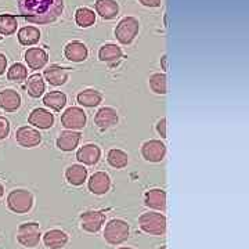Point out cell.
I'll list each match as a JSON object with an SVG mask.
<instances>
[{"mask_svg": "<svg viewBox=\"0 0 249 249\" xmlns=\"http://www.w3.org/2000/svg\"><path fill=\"white\" fill-rule=\"evenodd\" d=\"M163 68L166 70V55H163Z\"/></svg>", "mask_w": 249, "mask_h": 249, "instance_id": "cell-39", "label": "cell"}, {"mask_svg": "<svg viewBox=\"0 0 249 249\" xmlns=\"http://www.w3.org/2000/svg\"><path fill=\"white\" fill-rule=\"evenodd\" d=\"M142 231L150 235H162L166 231V217L160 212H145L139 217Z\"/></svg>", "mask_w": 249, "mask_h": 249, "instance_id": "cell-3", "label": "cell"}, {"mask_svg": "<svg viewBox=\"0 0 249 249\" xmlns=\"http://www.w3.org/2000/svg\"><path fill=\"white\" fill-rule=\"evenodd\" d=\"M10 133V122L6 119V118H3V116H0V140H3V139H6Z\"/></svg>", "mask_w": 249, "mask_h": 249, "instance_id": "cell-34", "label": "cell"}, {"mask_svg": "<svg viewBox=\"0 0 249 249\" xmlns=\"http://www.w3.org/2000/svg\"><path fill=\"white\" fill-rule=\"evenodd\" d=\"M61 124L68 130H79L86 124V112L79 107H70L61 115Z\"/></svg>", "mask_w": 249, "mask_h": 249, "instance_id": "cell-7", "label": "cell"}, {"mask_svg": "<svg viewBox=\"0 0 249 249\" xmlns=\"http://www.w3.org/2000/svg\"><path fill=\"white\" fill-rule=\"evenodd\" d=\"M16 140L21 147L32 148L42 142V134L31 126H21L16 132Z\"/></svg>", "mask_w": 249, "mask_h": 249, "instance_id": "cell-10", "label": "cell"}, {"mask_svg": "<svg viewBox=\"0 0 249 249\" xmlns=\"http://www.w3.org/2000/svg\"><path fill=\"white\" fill-rule=\"evenodd\" d=\"M145 7H160V0H139Z\"/></svg>", "mask_w": 249, "mask_h": 249, "instance_id": "cell-36", "label": "cell"}, {"mask_svg": "<svg viewBox=\"0 0 249 249\" xmlns=\"http://www.w3.org/2000/svg\"><path fill=\"white\" fill-rule=\"evenodd\" d=\"M29 124L35 126L37 129H50L54 124V115L45 108H35L28 116Z\"/></svg>", "mask_w": 249, "mask_h": 249, "instance_id": "cell-13", "label": "cell"}, {"mask_svg": "<svg viewBox=\"0 0 249 249\" xmlns=\"http://www.w3.org/2000/svg\"><path fill=\"white\" fill-rule=\"evenodd\" d=\"M7 205L10 211L18 214L28 213L34 205V196L28 190H13L7 196Z\"/></svg>", "mask_w": 249, "mask_h": 249, "instance_id": "cell-4", "label": "cell"}, {"mask_svg": "<svg viewBox=\"0 0 249 249\" xmlns=\"http://www.w3.org/2000/svg\"><path fill=\"white\" fill-rule=\"evenodd\" d=\"M158 249H168V248H166V247H160V248H158Z\"/></svg>", "mask_w": 249, "mask_h": 249, "instance_id": "cell-41", "label": "cell"}, {"mask_svg": "<svg viewBox=\"0 0 249 249\" xmlns=\"http://www.w3.org/2000/svg\"><path fill=\"white\" fill-rule=\"evenodd\" d=\"M40 227L39 223L29 222L22 223L18 227L17 240L25 248H35L40 242Z\"/></svg>", "mask_w": 249, "mask_h": 249, "instance_id": "cell-5", "label": "cell"}, {"mask_svg": "<svg viewBox=\"0 0 249 249\" xmlns=\"http://www.w3.org/2000/svg\"><path fill=\"white\" fill-rule=\"evenodd\" d=\"M65 178L71 186H82L88 180V169L85 168V165H78V163L71 165L65 170Z\"/></svg>", "mask_w": 249, "mask_h": 249, "instance_id": "cell-21", "label": "cell"}, {"mask_svg": "<svg viewBox=\"0 0 249 249\" xmlns=\"http://www.w3.org/2000/svg\"><path fill=\"white\" fill-rule=\"evenodd\" d=\"M28 78V70L25 65L19 64V62H16L13 64L7 71V79L11 80V82H17V83H21L24 80H27Z\"/></svg>", "mask_w": 249, "mask_h": 249, "instance_id": "cell-32", "label": "cell"}, {"mask_svg": "<svg viewBox=\"0 0 249 249\" xmlns=\"http://www.w3.org/2000/svg\"><path fill=\"white\" fill-rule=\"evenodd\" d=\"M0 107L6 112H14L21 107V96L16 90L6 89L0 91Z\"/></svg>", "mask_w": 249, "mask_h": 249, "instance_id": "cell-20", "label": "cell"}, {"mask_svg": "<svg viewBox=\"0 0 249 249\" xmlns=\"http://www.w3.org/2000/svg\"><path fill=\"white\" fill-rule=\"evenodd\" d=\"M157 132L162 139H166V119L165 118H160L157 122Z\"/></svg>", "mask_w": 249, "mask_h": 249, "instance_id": "cell-35", "label": "cell"}, {"mask_svg": "<svg viewBox=\"0 0 249 249\" xmlns=\"http://www.w3.org/2000/svg\"><path fill=\"white\" fill-rule=\"evenodd\" d=\"M3 194H4V187H3V184L0 183V198L3 196Z\"/></svg>", "mask_w": 249, "mask_h": 249, "instance_id": "cell-38", "label": "cell"}, {"mask_svg": "<svg viewBox=\"0 0 249 249\" xmlns=\"http://www.w3.org/2000/svg\"><path fill=\"white\" fill-rule=\"evenodd\" d=\"M18 9L25 19L35 24H50L61 16L62 0H18Z\"/></svg>", "mask_w": 249, "mask_h": 249, "instance_id": "cell-1", "label": "cell"}, {"mask_svg": "<svg viewBox=\"0 0 249 249\" xmlns=\"http://www.w3.org/2000/svg\"><path fill=\"white\" fill-rule=\"evenodd\" d=\"M139 21L134 17H124L119 21V24L115 28L116 39L122 45H129L134 40V37L139 34Z\"/></svg>", "mask_w": 249, "mask_h": 249, "instance_id": "cell-6", "label": "cell"}, {"mask_svg": "<svg viewBox=\"0 0 249 249\" xmlns=\"http://www.w3.org/2000/svg\"><path fill=\"white\" fill-rule=\"evenodd\" d=\"M107 160L112 168H115V169H124V168L127 166L129 155H127V152H124L121 148H112V150L108 151Z\"/></svg>", "mask_w": 249, "mask_h": 249, "instance_id": "cell-28", "label": "cell"}, {"mask_svg": "<svg viewBox=\"0 0 249 249\" xmlns=\"http://www.w3.org/2000/svg\"><path fill=\"white\" fill-rule=\"evenodd\" d=\"M118 249H133V248H129V247H122V248H118Z\"/></svg>", "mask_w": 249, "mask_h": 249, "instance_id": "cell-40", "label": "cell"}, {"mask_svg": "<svg viewBox=\"0 0 249 249\" xmlns=\"http://www.w3.org/2000/svg\"><path fill=\"white\" fill-rule=\"evenodd\" d=\"M96 11L104 19H112L119 13V6L115 0H97L96 1Z\"/></svg>", "mask_w": 249, "mask_h": 249, "instance_id": "cell-24", "label": "cell"}, {"mask_svg": "<svg viewBox=\"0 0 249 249\" xmlns=\"http://www.w3.org/2000/svg\"><path fill=\"white\" fill-rule=\"evenodd\" d=\"M106 222V213L103 211H88L80 214V226L85 231L98 232Z\"/></svg>", "mask_w": 249, "mask_h": 249, "instance_id": "cell-9", "label": "cell"}, {"mask_svg": "<svg viewBox=\"0 0 249 249\" xmlns=\"http://www.w3.org/2000/svg\"><path fill=\"white\" fill-rule=\"evenodd\" d=\"M122 50L121 47L116 45H112V43H108V45H104L100 52H98V58L100 61L107 62V64H114V62L119 61L122 58Z\"/></svg>", "mask_w": 249, "mask_h": 249, "instance_id": "cell-25", "label": "cell"}, {"mask_svg": "<svg viewBox=\"0 0 249 249\" xmlns=\"http://www.w3.org/2000/svg\"><path fill=\"white\" fill-rule=\"evenodd\" d=\"M144 204L154 211H163L166 206V193L160 188H152L145 193Z\"/></svg>", "mask_w": 249, "mask_h": 249, "instance_id": "cell-18", "label": "cell"}, {"mask_svg": "<svg viewBox=\"0 0 249 249\" xmlns=\"http://www.w3.org/2000/svg\"><path fill=\"white\" fill-rule=\"evenodd\" d=\"M43 242L47 248L50 249H61L68 244V235L67 232L58 230V229H53L45 232L43 235Z\"/></svg>", "mask_w": 249, "mask_h": 249, "instance_id": "cell-19", "label": "cell"}, {"mask_svg": "<svg viewBox=\"0 0 249 249\" xmlns=\"http://www.w3.org/2000/svg\"><path fill=\"white\" fill-rule=\"evenodd\" d=\"M43 76L52 86H61L68 80V71L60 65H50L45 70Z\"/></svg>", "mask_w": 249, "mask_h": 249, "instance_id": "cell-22", "label": "cell"}, {"mask_svg": "<svg viewBox=\"0 0 249 249\" xmlns=\"http://www.w3.org/2000/svg\"><path fill=\"white\" fill-rule=\"evenodd\" d=\"M6 68H7V58L4 54L0 53V75H3L6 72Z\"/></svg>", "mask_w": 249, "mask_h": 249, "instance_id": "cell-37", "label": "cell"}, {"mask_svg": "<svg viewBox=\"0 0 249 249\" xmlns=\"http://www.w3.org/2000/svg\"><path fill=\"white\" fill-rule=\"evenodd\" d=\"M119 116L116 112L115 108L112 107H103L97 111V114L94 116V124L101 130H108L112 129L118 124Z\"/></svg>", "mask_w": 249, "mask_h": 249, "instance_id": "cell-11", "label": "cell"}, {"mask_svg": "<svg viewBox=\"0 0 249 249\" xmlns=\"http://www.w3.org/2000/svg\"><path fill=\"white\" fill-rule=\"evenodd\" d=\"M76 100L82 107L93 108L97 107L98 104L103 101V94L94 89H85L80 91L79 94L76 96Z\"/></svg>", "mask_w": 249, "mask_h": 249, "instance_id": "cell-23", "label": "cell"}, {"mask_svg": "<svg viewBox=\"0 0 249 249\" xmlns=\"http://www.w3.org/2000/svg\"><path fill=\"white\" fill-rule=\"evenodd\" d=\"M64 54H65V58L70 60L72 62H82L88 58V47L83 45L79 40H73L70 42L68 45L65 46L64 49Z\"/></svg>", "mask_w": 249, "mask_h": 249, "instance_id": "cell-17", "label": "cell"}, {"mask_svg": "<svg viewBox=\"0 0 249 249\" xmlns=\"http://www.w3.org/2000/svg\"><path fill=\"white\" fill-rule=\"evenodd\" d=\"M150 89L155 94H166L168 93V78L165 73H154L150 76Z\"/></svg>", "mask_w": 249, "mask_h": 249, "instance_id": "cell-31", "label": "cell"}, {"mask_svg": "<svg viewBox=\"0 0 249 249\" xmlns=\"http://www.w3.org/2000/svg\"><path fill=\"white\" fill-rule=\"evenodd\" d=\"M45 89H46L45 80H43V76H42L40 73H34V75H31V76L28 78L27 91L31 97H34V98L42 97V96H43V93H45Z\"/></svg>", "mask_w": 249, "mask_h": 249, "instance_id": "cell-26", "label": "cell"}, {"mask_svg": "<svg viewBox=\"0 0 249 249\" xmlns=\"http://www.w3.org/2000/svg\"><path fill=\"white\" fill-rule=\"evenodd\" d=\"M18 40L24 46H32L40 40V31L35 27H24L18 32Z\"/></svg>", "mask_w": 249, "mask_h": 249, "instance_id": "cell-29", "label": "cell"}, {"mask_svg": "<svg viewBox=\"0 0 249 249\" xmlns=\"http://www.w3.org/2000/svg\"><path fill=\"white\" fill-rule=\"evenodd\" d=\"M101 158V150L96 144H85L83 147H80L76 152V160H79L82 165H88L93 166L96 165Z\"/></svg>", "mask_w": 249, "mask_h": 249, "instance_id": "cell-14", "label": "cell"}, {"mask_svg": "<svg viewBox=\"0 0 249 249\" xmlns=\"http://www.w3.org/2000/svg\"><path fill=\"white\" fill-rule=\"evenodd\" d=\"M80 133L79 132H76V130H64L60 133L58 136V139H57V147H58V150H61L64 152H71L73 151L76 147H78V144L80 142Z\"/></svg>", "mask_w": 249, "mask_h": 249, "instance_id": "cell-16", "label": "cell"}, {"mask_svg": "<svg viewBox=\"0 0 249 249\" xmlns=\"http://www.w3.org/2000/svg\"><path fill=\"white\" fill-rule=\"evenodd\" d=\"M43 104L53 111H61L67 104V96L61 91H49L43 97Z\"/></svg>", "mask_w": 249, "mask_h": 249, "instance_id": "cell-27", "label": "cell"}, {"mask_svg": "<svg viewBox=\"0 0 249 249\" xmlns=\"http://www.w3.org/2000/svg\"><path fill=\"white\" fill-rule=\"evenodd\" d=\"M17 18L10 14L0 16V34L4 36L13 35L17 31Z\"/></svg>", "mask_w": 249, "mask_h": 249, "instance_id": "cell-33", "label": "cell"}, {"mask_svg": "<svg viewBox=\"0 0 249 249\" xmlns=\"http://www.w3.org/2000/svg\"><path fill=\"white\" fill-rule=\"evenodd\" d=\"M130 235L129 224L122 219H112L106 224L104 229V240L109 245H121Z\"/></svg>", "mask_w": 249, "mask_h": 249, "instance_id": "cell-2", "label": "cell"}, {"mask_svg": "<svg viewBox=\"0 0 249 249\" xmlns=\"http://www.w3.org/2000/svg\"><path fill=\"white\" fill-rule=\"evenodd\" d=\"M75 21L76 24L82 28H89L94 25L96 22V14L93 10L88 9V7H80L76 10L75 13Z\"/></svg>", "mask_w": 249, "mask_h": 249, "instance_id": "cell-30", "label": "cell"}, {"mask_svg": "<svg viewBox=\"0 0 249 249\" xmlns=\"http://www.w3.org/2000/svg\"><path fill=\"white\" fill-rule=\"evenodd\" d=\"M88 187L94 196H104L111 188V178L106 172H96L90 176Z\"/></svg>", "mask_w": 249, "mask_h": 249, "instance_id": "cell-12", "label": "cell"}, {"mask_svg": "<svg viewBox=\"0 0 249 249\" xmlns=\"http://www.w3.org/2000/svg\"><path fill=\"white\" fill-rule=\"evenodd\" d=\"M24 58H25V62L31 70H42L49 61L47 53L43 49H39V47L28 49L24 54Z\"/></svg>", "mask_w": 249, "mask_h": 249, "instance_id": "cell-15", "label": "cell"}, {"mask_svg": "<svg viewBox=\"0 0 249 249\" xmlns=\"http://www.w3.org/2000/svg\"><path fill=\"white\" fill-rule=\"evenodd\" d=\"M142 155L147 162L158 163L166 155V145L160 140H148L142 145Z\"/></svg>", "mask_w": 249, "mask_h": 249, "instance_id": "cell-8", "label": "cell"}]
</instances>
